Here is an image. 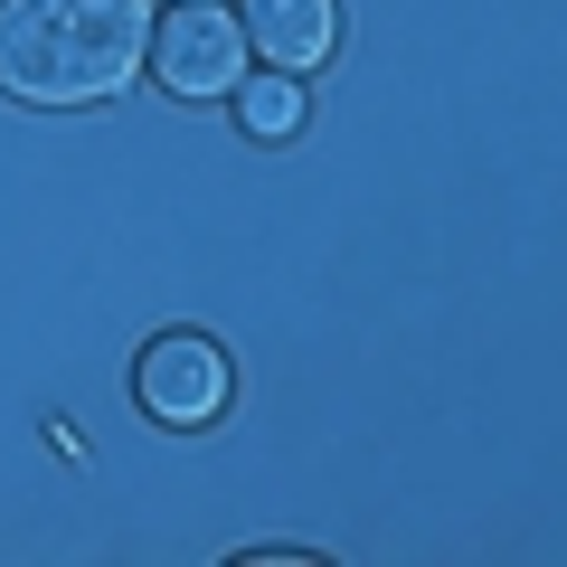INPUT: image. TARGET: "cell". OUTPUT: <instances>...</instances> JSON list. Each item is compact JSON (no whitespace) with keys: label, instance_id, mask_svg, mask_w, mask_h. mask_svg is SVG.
<instances>
[{"label":"cell","instance_id":"cell-1","mask_svg":"<svg viewBox=\"0 0 567 567\" xmlns=\"http://www.w3.org/2000/svg\"><path fill=\"white\" fill-rule=\"evenodd\" d=\"M152 58L142 0H0V95L76 114L114 104Z\"/></svg>","mask_w":567,"mask_h":567},{"label":"cell","instance_id":"cell-2","mask_svg":"<svg viewBox=\"0 0 567 567\" xmlns=\"http://www.w3.org/2000/svg\"><path fill=\"white\" fill-rule=\"evenodd\" d=\"M142 66H152L181 104H218V95H237V76H246V20L227 0H171V20H152V58Z\"/></svg>","mask_w":567,"mask_h":567},{"label":"cell","instance_id":"cell-3","mask_svg":"<svg viewBox=\"0 0 567 567\" xmlns=\"http://www.w3.org/2000/svg\"><path fill=\"white\" fill-rule=\"evenodd\" d=\"M133 398L152 425H208L227 406V350L199 341V331H162L133 360Z\"/></svg>","mask_w":567,"mask_h":567},{"label":"cell","instance_id":"cell-4","mask_svg":"<svg viewBox=\"0 0 567 567\" xmlns=\"http://www.w3.org/2000/svg\"><path fill=\"white\" fill-rule=\"evenodd\" d=\"M237 20H246V48H256L265 66H293V76L341 48V10H331V0H246Z\"/></svg>","mask_w":567,"mask_h":567},{"label":"cell","instance_id":"cell-5","mask_svg":"<svg viewBox=\"0 0 567 567\" xmlns=\"http://www.w3.org/2000/svg\"><path fill=\"white\" fill-rule=\"evenodd\" d=\"M237 123H246L256 142H293V133H303V76H293V66L237 76Z\"/></svg>","mask_w":567,"mask_h":567}]
</instances>
